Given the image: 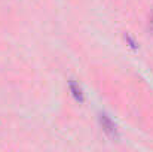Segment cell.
I'll use <instances>...</instances> for the list:
<instances>
[{"label": "cell", "instance_id": "277c9868", "mask_svg": "<svg viewBox=\"0 0 153 152\" xmlns=\"http://www.w3.org/2000/svg\"><path fill=\"white\" fill-rule=\"evenodd\" d=\"M152 24H153V19H152Z\"/></svg>", "mask_w": 153, "mask_h": 152}, {"label": "cell", "instance_id": "7a4b0ae2", "mask_svg": "<svg viewBox=\"0 0 153 152\" xmlns=\"http://www.w3.org/2000/svg\"><path fill=\"white\" fill-rule=\"evenodd\" d=\"M68 88H70V91H71V96L74 97V100H76V101L82 103V101L85 100L83 91H82V88L79 87V84H76L74 81H70V82H68Z\"/></svg>", "mask_w": 153, "mask_h": 152}, {"label": "cell", "instance_id": "3957f363", "mask_svg": "<svg viewBox=\"0 0 153 152\" xmlns=\"http://www.w3.org/2000/svg\"><path fill=\"white\" fill-rule=\"evenodd\" d=\"M125 40L129 43V46H131L132 49H137V43H135V40H134V39H132L129 34H125Z\"/></svg>", "mask_w": 153, "mask_h": 152}, {"label": "cell", "instance_id": "6da1fadb", "mask_svg": "<svg viewBox=\"0 0 153 152\" xmlns=\"http://www.w3.org/2000/svg\"><path fill=\"white\" fill-rule=\"evenodd\" d=\"M98 121H100V125H101L102 131H104V133H105L110 139H113V140H117V139H119L117 125L113 122V119H111L107 113L101 112V113L98 115Z\"/></svg>", "mask_w": 153, "mask_h": 152}]
</instances>
